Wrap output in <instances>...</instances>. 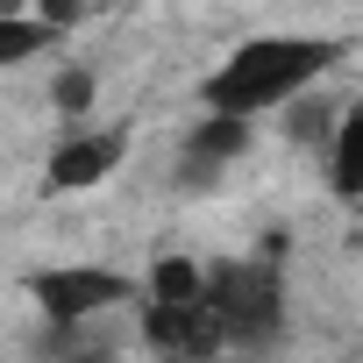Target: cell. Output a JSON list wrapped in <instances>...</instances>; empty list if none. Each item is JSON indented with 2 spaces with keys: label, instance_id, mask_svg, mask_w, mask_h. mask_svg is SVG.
I'll return each instance as SVG.
<instances>
[{
  "label": "cell",
  "instance_id": "obj_4",
  "mask_svg": "<svg viewBox=\"0 0 363 363\" xmlns=\"http://www.w3.org/2000/svg\"><path fill=\"white\" fill-rule=\"evenodd\" d=\"M121 157H128V135H121V128H79L72 143L50 150L43 178H50L57 193H86V186H100V178L121 171Z\"/></svg>",
  "mask_w": 363,
  "mask_h": 363
},
{
  "label": "cell",
  "instance_id": "obj_2",
  "mask_svg": "<svg viewBox=\"0 0 363 363\" xmlns=\"http://www.w3.org/2000/svg\"><path fill=\"white\" fill-rule=\"evenodd\" d=\"M250 143H257V121L207 114L200 128H186V143H178V186H186V193H214L221 171L250 157Z\"/></svg>",
  "mask_w": 363,
  "mask_h": 363
},
{
  "label": "cell",
  "instance_id": "obj_9",
  "mask_svg": "<svg viewBox=\"0 0 363 363\" xmlns=\"http://www.w3.org/2000/svg\"><path fill=\"white\" fill-rule=\"evenodd\" d=\"M57 363H121V349L100 328H72V335H57Z\"/></svg>",
  "mask_w": 363,
  "mask_h": 363
},
{
  "label": "cell",
  "instance_id": "obj_3",
  "mask_svg": "<svg viewBox=\"0 0 363 363\" xmlns=\"http://www.w3.org/2000/svg\"><path fill=\"white\" fill-rule=\"evenodd\" d=\"M43 313H50V328L57 335H72V328H93L100 320V306H114V299H128V285L114 278V271H100V264H86V271H43Z\"/></svg>",
  "mask_w": 363,
  "mask_h": 363
},
{
  "label": "cell",
  "instance_id": "obj_1",
  "mask_svg": "<svg viewBox=\"0 0 363 363\" xmlns=\"http://www.w3.org/2000/svg\"><path fill=\"white\" fill-rule=\"evenodd\" d=\"M335 72V43L328 36H250L235 43V57L207 79V114H235V121H264L285 100L313 93Z\"/></svg>",
  "mask_w": 363,
  "mask_h": 363
},
{
  "label": "cell",
  "instance_id": "obj_8",
  "mask_svg": "<svg viewBox=\"0 0 363 363\" xmlns=\"http://www.w3.org/2000/svg\"><path fill=\"white\" fill-rule=\"evenodd\" d=\"M93 93H100V72H86V65H72V72L50 79V107H57V114H86Z\"/></svg>",
  "mask_w": 363,
  "mask_h": 363
},
{
  "label": "cell",
  "instance_id": "obj_6",
  "mask_svg": "<svg viewBox=\"0 0 363 363\" xmlns=\"http://www.w3.org/2000/svg\"><path fill=\"white\" fill-rule=\"evenodd\" d=\"M200 292H207V271L193 257H164L150 271V306H200Z\"/></svg>",
  "mask_w": 363,
  "mask_h": 363
},
{
  "label": "cell",
  "instance_id": "obj_10",
  "mask_svg": "<svg viewBox=\"0 0 363 363\" xmlns=\"http://www.w3.org/2000/svg\"><path fill=\"white\" fill-rule=\"evenodd\" d=\"M36 0H0V22H15V15H29Z\"/></svg>",
  "mask_w": 363,
  "mask_h": 363
},
{
  "label": "cell",
  "instance_id": "obj_7",
  "mask_svg": "<svg viewBox=\"0 0 363 363\" xmlns=\"http://www.w3.org/2000/svg\"><path fill=\"white\" fill-rule=\"evenodd\" d=\"M43 43H50V29H43L36 15H15V22H0V65H29Z\"/></svg>",
  "mask_w": 363,
  "mask_h": 363
},
{
  "label": "cell",
  "instance_id": "obj_5",
  "mask_svg": "<svg viewBox=\"0 0 363 363\" xmlns=\"http://www.w3.org/2000/svg\"><path fill=\"white\" fill-rule=\"evenodd\" d=\"M320 171H328V193L335 200H363V100H349L335 114V135L320 150Z\"/></svg>",
  "mask_w": 363,
  "mask_h": 363
}]
</instances>
